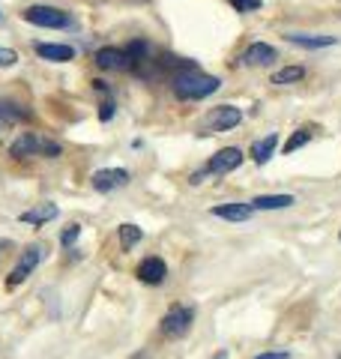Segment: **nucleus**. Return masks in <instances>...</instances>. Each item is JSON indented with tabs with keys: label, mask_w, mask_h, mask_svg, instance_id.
Returning a JSON list of instances; mask_svg holds the SVG:
<instances>
[{
	"label": "nucleus",
	"mask_w": 341,
	"mask_h": 359,
	"mask_svg": "<svg viewBox=\"0 0 341 359\" xmlns=\"http://www.w3.org/2000/svg\"><path fill=\"white\" fill-rule=\"evenodd\" d=\"M135 276H138L144 285H162L165 278H168V264L162 261V257L150 255V257H144V261L138 264V269H135Z\"/></svg>",
	"instance_id": "1a4fd4ad"
},
{
	"label": "nucleus",
	"mask_w": 341,
	"mask_h": 359,
	"mask_svg": "<svg viewBox=\"0 0 341 359\" xmlns=\"http://www.w3.org/2000/svg\"><path fill=\"white\" fill-rule=\"evenodd\" d=\"M6 249H9V243H6V240H0V255H4Z\"/></svg>",
	"instance_id": "bb28decb"
},
{
	"label": "nucleus",
	"mask_w": 341,
	"mask_h": 359,
	"mask_svg": "<svg viewBox=\"0 0 341 359\" xmlns=\"http://www.w3.org/2000/svg\"><path fill=\"white\" fill-rule=\"evenodd\" d=\"M243 123V111L236 105H215L203 114L201 123V135H215V132H227Z\"/></svg>",
	"instance_id": "7ed1b4c3"
},
{
	"label": "nucleus",
	"mask_w": 341,
	"mask_h": 359,
	"mask_svg": "<svg viewBox=\"0 0 341 359\" xmlns=\"http://www.w3.org/2000/svg\"><path fill=\"white\" fill-rule=\"evenodd\" d=\"M288 42H290V45H300V48L317 51V48H329V45H335V36H312V33H288Z\"/></svg>",
	"instance_id": "dca6fc26"
},
{
	"label": "nucleus",
	"mask_w": 341,
	"mask_h": 359,
	"mask_svg": "<svg viewBox=\"0 0 341 359\" xmlns=\"http://www.w3.org/2000/svg\"><path fill=\"white\" fill-rule=\"evenodd\" d=\"M309 138H312V132L309 129H297L288 138V144H284V153H297L300 147H305V144H309Z\"/></svg>",
	"instance_id": "412c9836"
},
{
	"label": "nucleus",
	"mask_w": 341,
	"mask_h": 359,
	"mask_svg": "<svg viewBox=\"0 0 341 359\" xmlns=\"http://www.w3.org/2000/svg\"><path fill=\"white\" fill-rule=\"evenodd\" d=\"M63 150L60 144H54L48 138H42L36 132H21L18 138L9 144V156H15V159H30V156H45V159H57Z\"/></svg>",
	"instance_id": "f03ea898"
},
{
	"label": "nucleus",
	"mask_w": 341,
	"mask_h": 359,
	"mask_svg": "<svg viewBox=\"0 0 341 359\" xmlns=\"http://www.w3.org/2000/svg\"><path fill=\"white\" fill-rule=\"evenodd\" d=\"M297 204V198L293 195H258V198H252V210H288V207H293Z\"/></svg>",
	"instance_id": "2eb2a0df"
},
{
	"label": "nucleus",
	"mask_w": 341,
	"mask_h": 359,
	"mask_svg": "<svg viewBox=\"0 0 341 359\" xmlns=\"http://www.w3.org/2000/svg\"><path fill=\"white\" fill-rule=\"evenodd\" d=\"M78 233H81V224H69L63 233H60V245H66V249H72L75 240H78Z\"/></svg>",
	"instance_id": "4be33fe9"
},
{
	"label": "nucleus",
	"mask_w": 341,
	"mask_h": 359,
	"mask_svg": "<svg viewBox=\"0 0 341 359\" xmlns=\"http://www.w3.org/2000/svg\"><path fill=\"white\" fill-rule=\"evenodd\" d=\"M255 359H290V353L288 351H269V353H260Z\"/></svg>",
	"instance_id": "a878e982"
},
{
	"label": "nucleus",
	"mask_w": 341,
	"mask_h": 359,
	"mask_svg": "<svg viewBox=\"0 0 341 359\" xmlns=\"http://www.w3.org/2000/svg\"><path fill=\"white\" fill-rule=\"evenodd\" d=\"M213 359H227V351H219V353H215Z\"/></svg>",
	"instance_id": "cd10ccee"
},
{
	"label": "nucleus",
	"mask_w": 341,
	"mask_h": 359,
	"mask_svg": "<svg viewBox=\"0 0 341 359\" xmlns=\"http://www.w3.org/2000/svg\"><path fill=\"white\" fill-rule=\"evenodd\" d=\"M96 66H99V69H108V72H126V69H132L129 54L123 48H99L96 51Z\"/></svg>",
	"instance_id": "9d476101"
},
{
	"label": "nucleus",
	"mask_w": 341,
	"mask_h": 359,
	"mask_svg": "<svg viewBox=\"0 0 341 359\" xmlns=\"http://www.w3.org/2000/svg\"><path fill=\"white\" fill-rule=\"evenodd\" d=\"M192 320H195V311L189 306H174L165 318H162V335L165 339H180V335H186Z\"/></svg>",
	"instance_id": "0eeeda50"
},
{
	"label": "nucleus",
	"mask_w": 341,
	"mask_h": 359,
	"mask_svg": "<svg viewBox=\"0 0 341 359\" xmlns=\"http://www.w3.org/2000/svg\"><path fill=\"white\" fill-rule=\"evenodd\" d=\"M18 63V54L13 48H0V66H15Z\"/></svg>",
	"instance_id": "b1692460"
},
{
	"label": "nucleus",
	"mask_w": 341,
	"mask_h": 359,
	"mask_svg": "<svg viewBox=\"0 0 341 359\" xmlns=\"http://www.w3.org/2000/svg\"><path fill=\"white\" fill-rule=\"evenodd\" d=\"M276 150H279V135L272 132V135H267V138H260V141L252 144V159L258 165H267L272 156H276Z\"/></svg>",
	"instance_id": "4468645a"
},
{
	"label": "nucleus",
	"mask_w": 341,
	"mask_h": 359,
	"mask_svg": "<svg viewBox=\"0 0 341 359\" xmlns=\"http://www.w3.org/2000/svg\"><path fill=\"white\" fill-rule=\"evenodd\" d=\"M36 48V54L42 60H51V63H69L75 57V48H69V45H54V42H36L33 45Z\"/></svg>",
	"instance_id": "f8f14e48"
},
{
	"label": "nucleus",
	"mask_w": 341,
	"mask_h": 359,
	"mask_svg": "<svg viewBox=\"0 0 341 359\" xmlns=\"http://www.w3.org/2000/svg\"><path fill=\"white\" fill-rule=\"evenodd\" d=\"M236 13H255V9H260V0H227Z\"/></svg>",
	"instance_id": "5701e85b"
},
{
	"label": "nucleus",
	"mask_w": 341,
	"mask_h": 359,
	"mask_svg": "<svg viewBox=\"0 0 341 359\" xmlns=\"http://www.w3.org/2000/svg\"><path fill=\"white\" fill-rule=\"evenodd\" d=\"M30 114L27 111H18V105H9V102H0V123H18V120H27Z\"/></svg>",
	"instance_id": "aec40b11"
},
{
	"label": "nucleus",
	"mask_w": 341,
	"mask_h": 359,
	"mask_svg": "<svg viewBox=\"0 0 341 359\" xmlns=\"http://www.w3.org/2000/svg\"><path fill=\"white\" fill-rule=\"evenodd\" d=\"M57 210L54 204H39V207H33V210H27V212H21V222L25 224H45V222H51V219H57Z\"/></svg>",
	"instance_id": "f3484780"
},
{
	"label": "nucleus",
	"mask_w": 341,
	"mask_h": 359,
	"mask_svg": "<svg viewBox=\"0 0 341 359\" xmlns=\"http://www.w3.org/2000/svg\"><path fill=\"white\" fill-rule=\"evenodd\" d=\"M90 183H93V189L96 192H117V189H123L129 183V171L126 168H102V171H96L93 174V180H90Z\"/></svg>",
	"instance_id": "6e6552de"
},
{
	"label": "nucleus",
	"mask_w": 341,
	"mask_h": 359,
	"mask_svg": "<svg viewBox=\"0 0 341 359\" xmlns=\"http://www.w3.org/2000/svg\"><path fill=\"white\" fill-rule=\"evenodd\" d=\"M243 165V153L236 150V147H225V150H219L213 156V159L207 162V168L203 171H198V174H192V183H203L210 174H231V171H236V168Z\"/></svg>",
	"instance_id": "20e7f679"
},
{
	"label": "nucleus",
	"mask_w": 341,
	"mask_h": 359,
	"mask_svg": "<svg viewBox=\"0 0 341 359\" xmlns=\"http://www.w3.org/2000/svg\"><path fill=\"white\" fill-rule=\"evenodd\" d=\"M42 245L39 243H30L25 252H21V257H18V264L13 266V273L6 276V287H18L21 282H27V276L36 269V264L42 261Z\"/></svg>",
	"instance_id": "423d86ee"
},
{
	"label": "nucleus",
	"mask_w": 341,
	"mask_h": 359,
	"mask_svg": "<svg viewBox=\"0 0 341 359\" xmlns=\"http://www.w3.org/2000/svg\"><path fill=\"white\" fill-rule=\"evenodd\" d=\"M302 78H305L302 66H284V69H279L272 75V84H300Z\"/></svg>",
	"instance_id": "a211bd4d"
},
{
	"label": "nucleus",
	"mask_w": 341,
	"mask_h": 359,
	"mask_svg": "<svg viewBox=\"0 0 341 359\" xmlns=\"http://www.w3.org/2000/svg\"><path fill=\"white\" fill-rule=\"evenodd\" d=\"M111 117H114V102H105V105L99 108V120H102V123H108Z\"/></svg>",
	"instance_id": "393cba45"
},
{
	"label": "nucleus",
	"mask_w": 341,
	"mask_h": 359,
	"mask_svg": "<svg viewBox=\"0 0 341 359\" xmlns=\"http://www.w3.org/2000/svg\"><path fill=\"white\" fill-rule=\"evenodd\" d=\"M117 233H120V245H123V249H132V245H138L141 237H144L138 224H120Z\"/></svg>",
	"instance_id": "6ab92c4d"
},
{
	"label": "nucleus",
	"mask_w": 341,
	"mask_h": 359,
	"mask_svg": "<svg viewBox=\"0 0 341 359\" xmlns=\"http://www.w3.org/2000/svg\"><path fill=\"white\" fill-rule=\"evenodd\" d=\"M21 15H25V21H30V25H36V27H51V30L69 27V25H72V18L66 15V13H60V9H54V6H42V4L27 6Z\"/></svg>",
	"instance_id": "39448f33"
},
{
	"label": "nucleus",
	"mask_w": 341,
	"mask_h": 359,
	"mask_svg": "<svg viewBox=\"0 0 341 359\" xmlns=\"http://www.w3.org/2000/svg\"><path fill=\"white\" fill-rule=\"evenodd\" d=\"M252 207L248 204H219L213 207V216L215 219H225V222H248L252 219Z\"/></svg>",
	"instance_id": "ddd939ff"
},
{
	"label": "nucleus",
	"mask_w": 341,
	"mask_h": 359,
	"mask_svg": "<svg viewBox=\"0 0 341 359\" xmlns=\"http://www.w3.org/2000/svg\"><path fill=\"white\" fill-rule=\"evenodd\" d=\"M279 54H276V48H272V45H267V42H252L248 45V48L243 51V63L246 66H269L272 60H276Z\"/></svg>",
	"instance_id": "9b49d317"
},
{
	"label": "nucleus",
	"mask_w": 341,
	"mask_h": 359,
	"mask_svg": "<svg viewBox=\"0 0 341 359\" xmlns=\"http://www.w3.org/2000/svg\"><path fill=\"white\" fill-rule=\"evenodd\" d=\"M222 87V81L215 75H207V72H198V69H186L174 78V93L186 102H195V99H203V96H213L215 90Z\"/></svg>",
	"instance_id": "f257e3e1"
}]
</instances>
